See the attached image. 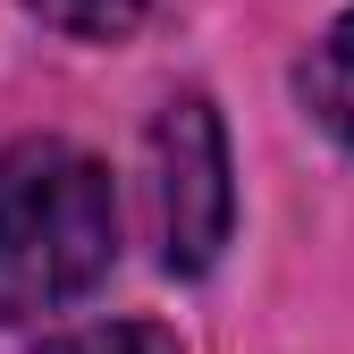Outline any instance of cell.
Here are the masks:
<instances>
[{"label": "cell", "mask_w": 354, "mask_h": 354, "mask_svg": "<svg viewBox=\"0 0 354 354\" xmlns=\"http://www.w3.org/2000/svg\"><path fill=\"white\" fill-rule=\"evenodd\" d=\"M118 261V194L68 136H26L0 152V321H42L93 295Z\"/></svg>", "instance_id": "6da1fadb"}, {"label": "cell", "mask_w": 354, "mask_h": 354, "mask_svg": "<svg viewBox=\"0 0 354 354\" xmlns=\"http://www.w3.org/2000/svg\"><path fill=\"white\" fill-rule=\"evenodd\" d=\"M144 186H152V236L169 279H203L236 236V160L211 93H169L144 136Z\"/></svg>", "instance_id": "7a4b0ae2"}, {"label": "cell", "mask_w": 354, "mask_h": 354, "mask_svg": "<svg viewBox=\"0 0 354 354\" xmlns=\"http://www.w3.org/2000/svg\"><path fill=\"white\" fill-rule=\"evenodd\" d=\"M304 110L354 152V9H337L329 34L313 42V59H304Z\"/></svg>", "instance_id": "3957f363"}, {"label": "cell", "mask_w": 354, "mask_h": 354, "mask_svg": "<svg viewBox=\"0 0 354 354\" xmlns=\"http://www.w3.org/2000/svg\"><path fill=\"white\" fill-rule=\"evenodd\" d=\"M34 354H186V346H177V329H160V321H84V329L42 337Z\"/></svg>", "instance_id": "277c9868"}, {"label": "cell", "mask_w": 354, "mask_h": 354, "mask_svg": "<svg viewBox=\"0 0 354 354\" xmlns=\"http://www.w3.org/2000/svg\"><path fill=\"white\" fill-rule=\"evenodd\" d=\"M26 9H34L42 26L76 34V42H127V34L144 26L152 0H26Z\"/></svg>", "instance_id": "5b68a950"}]
</instances>
